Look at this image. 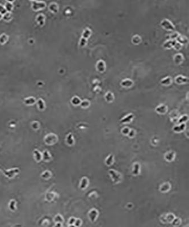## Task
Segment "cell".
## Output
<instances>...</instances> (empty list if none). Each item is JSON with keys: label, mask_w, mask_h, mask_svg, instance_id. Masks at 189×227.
<instances>
[{"label": "cell", "mask_w": 189, "mask_h": 227, "mask_svg": "<svg viewBox=\"0 0 189 227\" xmlns=\"http://www.w3.org/2000/svg\"><path fill=\"white\" fill-rule=\"evenodd\" d=\"M44 141L45 144L48 145H52L55 144L58 141L57 136L53 133L47 134L45 136Z\"/></svg>", "instance_id": "1"}, {"label": "cell", "mask_w": 189, "mask_h": 227, "mask_svg": "<svg viewBox=\"0 0 189 227\" xmlns=\"http://www.w3.org/2000/svg\"><path fill=\"white\" fill-rule=\"evenodd\" d=\"M19 173V169L18 167L12 168L9 170H6L3 172V175L8 177L9 179H13Z\"/></svg>", "instance_id": "2"}, {"label": "cell", "mask_w": 189, "mask_h": 227, "mask_svg": "<svg viewBox=\"0 0 189 227\" xmlns=\"http://www.w3.org/2000/svg\"><path fill=\"white\" fill-rule=\"evenodd\" d=\"M108 172H109L112 180L113 181L114 183H119L122 181L123 177H122V176L120 173H118L117 171L113 169L109 170Z\"/></svg>", "instance_id": "3"}, {"label": "cell", "mask_w": 189, "mask_h": 227, "mask_svg": "<svg viewBox=\"0 0 189 227\" xmlns=\"http://www.w3.org/2000/svg\"><path fill=\"white\" fill-rule=\"evenodd\" d=\"M31 3H32L31 8L34 11H39V10H43L46 6V3L44 1H31Z\"/></svg>", "instance_id": "4"}, {"label": "cell", "mask_w": 189, "mask_h": 227, "mask_svg": "<svg viewBox=\"0 0 189 227\" xmlns=\"http://www.w3.org/2000/svg\"><path fill=\"white\" fill-rule=\"evenodd\" d=\"M90 34H91V31L89 29H86L83 31L82 38L81 40H80V46L81 47L85 46V44H86L87 39L89 37Z\"/></svg>", "instance_id": "5"}, {"label": "cell", "mask_w": 189, "mask_h": 227, "mask_svg": "<svg viewBox=\"0 0 189 227\" xmlns=\"http://www.w3.org/2000/svg\"><path fill=\"white\" fill-rule=\"evenodd\" d=\"M98 215H99L98 211L97 209H91L89 212V218L90 219V221L92 223H94L95 221L97 220L98 216Z\"/></svg>", "instance_id": "6"}, {"label": "cell", "mask_w": 189, "mask_h": 227, "mask_svg": "<svg viewBox=\"0 0 189 227\" xmlns=\"http://www.w3.org/2000/svg\"><path fill=\"white\" fill-rule=\"evenodd\" d=\"M161 26L162 27H164L166 30H174L175 29L174 26L173 25L172 23H171L169 21V20H168L167 19L163 20L161 22Z\"/></svg>", "instance_id": "7"}, {"label": "cell", "mask_w": 189, "mask_h": 227, "mask_svg": "<svg viewBox=\"0 0 189 227\" xmlns=\"http://www.w3.org/2000/svg\"><path fill=\"white\" fill-rule=\"evenodd\" d=\"M36 21L39 25L43 26L45 21V16L43 14H39L36 18Z\"/></svg>", "instance_id": "8"}, {"label": "cell", "mask_w": 189, "mask_h": 227, "mask_svg": "<svg viewBox=\"0 0 189 227\" xmlns=\"http://www.w3.org/2000/svg\"><path fill=\"white\" fill-rule=\"evenodd\" d=\"M52 159V156L48 150H45L42 153V160L45 162L50 161Z\"/></svg>", "instance_id": "9"}, {"label": "cell", "mask_w": 189, "mask_h": 227, "mask_svg": "<svg viewBox=\"0 0 189 227\" xmlns=\"http://www.w3.org/2000/svg\"><path fill=\"white\" fill-rule=\"evenodd\" d=\"M34 158L37 162H39L42 160V153H41L39 150L34 149L33 152Z\"/></svg>", "instance_id": "10"}, {"label": "cell", "mask_w": 189, "mask_h": 227, "mask_svg": "<svg viewBox=\"0 0 189 227\" xmlns=\"http://www.w3.org/2000/svg\"><path fill=\"white\" fill-rule=\"evenodd\" d=\"M36 99L33 97H29L24 100V103L27 106H32L36 103Z\"/></svg>", "instance_id": "11"}, {"label": "cell", "mask_w": 189, "mask_h": 227, "mask_svg": "<svg viewBox=\"0 0 189 227\" xmlns=\"http://www.w3.org/2000/svg\"><path fill=\"white\" fill-rule=\"evenodd\" d=\"M66 142L69 146H72L75 144V139L73 135L71 133L69 134L66 138Z\"/></svg>", "instance_id": "12"}, {"label": "cell", "mask_w": 189, "mask_h": 227, "mask_svg": "<svg viewBox=\"0 0 189 227\" xmlns=\"http://www.w3.org/2000/svg\"><path fill=\"white\" fill-rule=\"evenodd\" d=\"M89 184V181L86 178V177H83L81 179V182H80V188L82 190L85 189L87 187V185Z\"/></svg>", "instance_id": "13"}, {"label": "cell", "mask_w": 189, "mask_h": 227, "mask_svg": "<svg viewBox=\"0 0 189 227\" xmlns=\"http://www.w3.org/2000/svg\"><path fill=\"white\" fill-rule=\"evenodd\" d=\"M36 103L37 104V107L38 109L39 110H44L45 109L46 106H45V103L43 99L40 98L36 101Z\"/></svg>", "instance_id": "14"}, {"label": "cell", "mask_w": 189, "mask_h": 227, "mask_svg": "<svg viewBox=\"0 0 189 227\" xmlns=\"http://www.w3.org/2000/svg\"><path fill=\"white\" fill-rule=\"evenodd\" d=\"M49 9L53 13H57L59 10V6L56 3L52 2L49 6Z\"/></svg>", "instance_id": "15"}, {"label": "cell", "mask_w": 189, "mask_h": 227, "mask_svg": "<svg viewBox=\"0 0 189 227\" xmlns=\"http://www.w3.org/2000/svg\"><path fill=\"white\" fill-rule=\"evenodd\" d=\"M140 173V164L138 162H136L134 165V169L132 171V174L134 176H138Z\"/></svg>", "instance_id": "16"}, {"label": "cell", "mask_w": 189, "mask_h": 227, "mask_svg": "<svg viewBox=\"0 0 189 227\" xmlns=\"http://www.w3.org/2000/svg\"><path fill=\"white\" fill-rule=\"evenodd\" d=\"M176 81L177 83H179V84H181V83H186L188 82V78L186 77H183L182 76H179L176 77Z\"/></svg>", "instance_id": "17"}, {"label": "cell", "mask_w": 189, "mask_h": 227, "mask_svg": "<svg viewBox=\"0 0 189 227\" xmlns=\"http://www.w3.org/2000/svg\"><path fill=\"white\" fill-rule=\"evenodd\" d=\"M41 177L43 178V180H47L50 179L51 177H52V173L50 172V171H49L48 170H45L44 172L41 173Z\"/></svg>", "instance_id": "18"}, {"label": "cell", "mask_w": 189, "mask_h": 227, "mask_svg": "<svg viewBox=\"0 0 189 227\" xmlns=\"http://www.w3.org/2000/svg\"><path fill=\"white\" fill-rule=\"evenodd\" d=\"M4 6L7 12L11 13L14 8V5L13 2L11 1H6Z\"/></svg>", "instance_id": "19"}, {"label": "cell", "mask_w": 189, "mask_h": 227, "mask_svg": "<svg viewBox=\"0 0 189 227\" xmlns=\"http://www.w3.org/2000/svg\"><path fill=\"white\" fill-rule=\"evenodd\" d=\"M105 67H106V66H105V63L102 60H99L97 62V68L99 72H103L105 70Z\"/></svg>", "instance_id": "20"}, {"label": "cell", "mask_w": 189, "mask_h": 227, "mask_svg": "<svg viewBox=\"0 0 189 227\" xmlns=\"http://www.w3.org/2000/svg\"><path fill=\"white\" fill-rule=\"evenodd\" d=\"M134 115L133 114H129V115H127L126 117H125L124 118L122 119L120 122L122 123H129V122H131L133 118H134Z\"/></svg>", "instance_id": "21"}, {"label": "cell", "mask_w": 189, "mask_h": 227, "mask_svg": "<svg viewBox=\"0 0 189 227\" xmlns=\"http://www.w3.org/2000/svg\"><path fill=\"white\" fill-rule=\"evenodd\" d=\"M175 158V153L174 152H170L165 155V159L167 161L171 162L174 160Z\"/></svg>", "instance_id": "22"}, {"label": "cell", "mask_w": 189, "mask_h": 227, "mask_svg": "<svg viewBox=\"0 0 189 227\" xmlns=\"http://www.w3.org/2000/svg\"><path fill=\"white\" fill-rule=\"evenodd\" d=\"M9 208L12 211H15L17 209V202L14 199H12L9 203Z\"/></svg>", "instance_id": "23"}, {"label": "cell", "mask_w": 189, "mask_h": 227, "mask_svg": "<svg viewBox=\"0 0 189 227\" xmlns=\"http://www.w3.org/2000/svg\"><path fill=\"white\" fill-rule=\"evenodd\" d=\"M156 111L157 113L161 114H164L166 113L167 111V107L165 105H160L157 107L156 109Z\"/></svg>", "instance_id": "24"}, {"label": "cell", "mask_w": 189, "mask_h": 227, "mask_svg": "<svg viewBox=\"0 0 189 227\" xmlns=\"http://www.w3.org/2000/svg\"><path fill=\"white\" fill-rule=\"evenodd\" d=\"M185 127H186V125H185V124L181 123L179 125L175 126L173 128V130L176 132H181L185 130Z\"/></svg>", "instance_id": "25"}, {"label": "cell", "mask_w": 189, "mask_h": 227, "mask_svg": "<svg viewBox=\"0 0 189 227\" xmlns=\"http://www.w3.org/2000/svg\"><path fill=\"white\" fill-rule=\"evenodd\" d=\"M121 85L124 87H131L133 85V81L129 79H125L121 82Z\"/></svg>", "instance_id": "26"}, {"label": "cell", "mask_w": 189, "mask_h": 227, "mask_svg": "<svg viewBox=\"0 0 189 227\" xmlns=\"http://www.w3.org/2000/svg\"><path fill=\"white\" fill-rule=\"evenodd\" d=\"M114 161V156L113 155H110L107 157L106 161H105V163H106L107 166H110L113 163Z\"/></svg>", "instance_id": "27"}, {"label": "cell", "mask_w": 189, "mask_h": 227, "mask_svg": "<svg viewBox=\"0 0 189 227\" xmlns=\"http://www.w3.org/2000/svg\"><path fill=\"white\" fill-rule=\"evenodd\" d=\"M9 40V36L5 34H2L0 35V44H4Z\"/></svg>", "instance_id": "28"}, {"label": "cell", "mask_w": 189, "mask_h": 227, "mask_svg": "<svg viewBox=\"0 0 189 227\" xmlns=\"http://www.w3.org/2000/svg\"><path fill=\"white\" fill-rule=\"evenodd\" d=\"M170 186L169 183H165L163 184L161 186L160 188V191L162 192V193H166L167 191H169L170 190Z\"/></svg>", "instance_id": "29"}, {"label": "cell", "mask_w": 189, "mask_h": 227, "mask_svg": "<svg viewBox=\"0 0 189 227\" xmlns=\"http://www.w3.org/2000/svg\"><path fill=\"white\" fill-rule=\"evenodd\" d=\"M2 19L6 22H9L10 20H11L12 19V13L10 12H6L5 14L2 15Z\"/></svg>", "instance_id": "30"}, {"label": "cell", "mask_w": 189, "mask_h": 227, "mask_svg": "<svg viewBox=\"0 0 189 227\" xmlns=\"http://www.w3.org/2000/svg\"><path fill=\"white\" fill-rule=\"evenodd\" d=\"M105 98H106L107 102H112L114 99V96L113 93L111 92H107L105 96Z\"/></svg>", "instance_id": "31"}, {"label": "cell", "mask_w": 189, "mask_h": 227, "mask_svg": "<svg viewBox=\"0 0 189 227\" xmlns=\"http://www.w3.org/2000/svg\"><path fill=\"white\" fill-rule=\"evenodd\" d=\"M71 102L73 104V105L77 106V105H78V104H80V103H81V101L78 97H74L72 99Z\"/></svg>", "instance_id": "32"}, {"label": "cell", "mask_w": 189, "mask_h": 227, "mask_svg": "<svg viewBox=\"0 0 189 227\" xmlns=\"http://www.w3.org/2000/svg\"><path fill=\"white\" fill-rule=\"evenodd\" d=\"M54 221L56 223H61L62 224V223L64 222V219H63V217L61 215L58 214L55 217Z\"/></svg>", "instance_id": "33"}, {"label": "cell", "mask_w": 189, "mask_h": 227, "mask_svg": "<svg viewBox=\"0 0 189 227\" xmlns=\"http://www.w3.org/2000/svg\"><path fill=\"white\" fill-rule=\"evenodd\" d=\"M175 218H175V216H174V215L173 214H167L166 216V217H165L166 222L171 223V222H172L174 220V219Z\"/></svg>", "instance_id": "34"}, {"label": "cell", "mask_w": 189, "mask_h": 227, "mask_svg": "<svg viewBox=\"0 0 189 227\" xmlns=\"http://www.w3.org/2000/svg\"><path fill=\"white\" fill-rule=\"evenodd\" d=\"M31 127L34 130H39L40 128V123L37 121H34L31 123Z\"/></svg>", "instance_id": "35"}, {"label": "cell", "mask_w": 189, "mask_h": 227, "mask_svg": "<svg viewBox=\"0 0 189 227\" xmlns=\"http://www.w3.org/2000/svg\"><path fill=\"white\" fill-rule=\"evenodd\" d=\"M181 223V220L180 218H175L174 220L171 222V224L174 226H179Z\"/></svg>", "instance_id": "36"}, {"label": "cell", "mask_w": 189, "mask_h": 227, "mask_svg": "<svg viewBox=\"0 0 189 227\" xmlns=\"http://www.w3.org/2000/svg\"><path fill=\"white\" fill-rule=\"evenodd\" d=\"M171 80L170 77H167L166 78L163 79L161 82V83L163 85H169L170 83H171Z\"/></svg>", "instance_id": "37"}, {"label": "cell", "mask_w": 189, "mask_h": 227, "mask_svg": "<svg viewBox=\"0 0 189 227\" xmlns=\"http://www.w3.org/2000/svg\"><path fill=\"white\" fill-rule=\"evenodd\" d=\"M132 41L134 43H136V44L139 43L141 41V38L138 35L134 36V37L133 38V39H132Z\"/></svg>", "instance_id": "38"}, {"label": "cell", "mask_w": 189, "mask_h": 227, "mask_svg": "<svg viewBox=\"0 0 189 227\" xmlns=\"http://www.w3.org/2000/svg\"><path fill=\"white\" fill-rule=\"evenodd\" d=\"M80 104H81V106L82 107L86 108L90 105V102H89L88 101L85 100V101H82V102H81V103H80Z\"/></svg>", "instance_id": "39"}, {"label": "cell", "mask_w": 189, "mask_h": 227, "mask_svg": "<svg viewBox=\"0 0 189 227\" xmlns=\"http://www.w3.org/2000/svg\"><path fill=\"white\" fill-rule=\"evenodd\" d=\"M82 220L80 219H76V221H75V224H74V225L76 226V227H80V226H81V225H82Z\"/></svg>", "instance_id": "40"}, {"label": "cell", "mask_w": 189, "mask_h": 227, "mask_svg": "<svg viewBox=\"0 0 189 227\" xmlns=\"http://www.w3.org/2000/svg\"><path fill=\"white\" fill-rule=\"evenodd\" d=\"M174 59H175V60H177V59L178 62H177V63H180V62H181L182 61L183 57H182V56L181 55V54H177V55L176 56H175Z\"/></svg>", "instance_id": "41"}, {"label": "cell", "mask_w": 189, "mask_h": 227, "mask_svg": "<svg viewBox=\"0 0 189 227\" xmlns=\"http://www.w3.org/2000/svg\"><path fill=\"white\" fill-rule=\"evenodd\" d=\"M6 10L5 8V6H3L2 5H0V14H2V15L6 13Z\"/></svg>", "instance_id": "42"}, {"label": "cell", "mask_w": 189, "mask_h": 227, "mask_svg": "<svg viewBox=\"0 0 189 227\" xmlns=\"http://www.w3.org/2000/svg\"><path fill=\"white\" fill-rule=\"evenodd\" d=\"M188 119V117L186 116V115H184L182 117H181L180 120H179V123H183L185 122H186L187 120Z\"/></svg>", "instance_id": "43"}, {"label": "cell", "mask_w": 189, "mask_h": 227, "mask_svg": "<svg viewBox=\"0 0 189 227\" xmlns=\"http://www.w3.org/2000/svg\"><path fill=\"white\" fill-rule=\"evenodd\" d=\"M76 219L75 218H73V217H72V218H70L69 220V221H68V224H69V225H74L75 221H76Z\"/></svg>", "instance_id": "44"}, {"label": "cell", "mask_w": 189, "mask_h": 227, "mask_svg": "<svg viewBox=\"0 0 189 227\" xmlns=\"http://www.w3.org/2000/svg\"><path fill=\"white\" fill-rule=\"evenodd\" d=\"M128 135V136L130 138H134V136H135V131L134 130H130V131H129V132Z\"/></svg>", "instance_id": "45"}, {"label": "cell", "mask_w": 189, "mask_h": 227, "mask_svg": "<svg viewBox=\"0 0 189 227\" xmlns=\"http://www.w3.org/2000/svg\"><path fill=\"white\" fill-rule=\"evenodd\" d=\"M129 131H130V130H129V129L128 128L126 127V128H123V130H122V133H123L124 135H128Z\"/></svg>", "instance_id": "46"}, {"label": "cell", "mask_w": 189, "mask_h": 227, "mask_svg": "<svg viewBox=\"0 0 189 227\" xmlns=\"http://www.w3.org/2000/svg\"><path fill=\"white\" fill-rule=\"evenodd\" d=\"M54 227H62V224H61V223H56V224L55 225Z\"/></svg>", "instance_id": "47"}, {"label": "cell", "mask_w": 189, "mask_h": 227, "mask_svg": "<svg viewBox=\"0 0 189 227\" xmlns=\"http://www.w3.org/2000/svg\"><path fill=\"white\" fill-rule=\"evenodd\" d=\"M1 19H2V15L0 14V20H1Z\"/></svg>", "instance_id": "48"}, {"label": "cell", "mask_w": 189, "mask_h": 227, "mask_svg": "<svg viewBox=\"0 0 189 227\" xmlns=\"http://www.w3.org/2000/svg\"><path fill=\"white\" fill-rule=\"evenodd\" d=\"M69 227H76V226L74 225H69Z\"/></svg>", "instance_id": "49"}]
</instances>
